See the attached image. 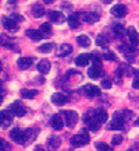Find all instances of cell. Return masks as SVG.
Listing matches in <instances>:
<instances>
[{"mask_svg":"<svg viewBox=\"0 0 139 151\" xmlns=\"http://www.w3.org/2000/svg\"><path fill=\"white\" fill-rule=\"evenodd\" d=\"M89 141H91V137L88 134V130L82 129L79 134L74 136V137L71 139V146L72 147H82V146H85V144H88Z\"/></svg>","mask_w":139,"mask_h":151,"instance_id":"obj_1","label":"cell"},{"mask_svg":"<svg viewBox=\"0 0 139 151\" xmlns=\"http://www.w3.org/2000/svg\"><path fill=\"white\" fill-rule=\"evenodd\" d=\"M10 139L17 144H24L25 143V132H22L21 129L18 127H14V129L10 132Z\"/></svg>","mask_w":139,"mask_h":151,"instance_id":"obj_2","label":"cell"},{"mask_svg":"<svg viewBox=\"0 0 139 151\" xmlns=\"http://www.w3.org/2000/svg\"><path fill=\"white\" fill-rule=\"evenodd\" d=\"M124 120H125V118H123L120 113L116 112L113 120L110 122V124H109V129L110 130H121L124 127Z\"/></svg>","mask_w":139,"mask_h":151,"instance_id":"obj_3","label":"cell"},{"mask_svg":"<svg viewBox=\"0 0 139 151\" xmlns=\"http://www.w3.org/2000/svg\"><path fill=\"white\" fill-rule=\"evenodd\" d=\"M63 115H64L65 124L68 127H72V126L77 124V122H78V113L75 112V111H64Z\"/></svg>","mask_w":139,"mask_h":151,"instance_id":"obj_4","label":"cell"},{"mask_svg":"<svg viewBox=\"0 0 139 151\" xmlns=\"http://www.w3.org/2000/svg\"><path fill=\"white\" fill-rule=\"evenodd\" d=\"M1 22H3V27H4L7 31H10V32L18 31V24L16 22V20H14L13 17H4V18L1 20Z\"/></svg>","mask_w":139,"mask_h":151,"instance_id":"obj_5","label":"cell"},{"mask_svg":"<svg viewBox=\"0 0 139 151\" xmlns=\"http://www.w3.org/2000/svg\"><path fill=\"white\" fill-rule=\"evenodd\" d=\"M11 115H14L11 111H1V113H0V123H1L3 129L9 127L11 124V122H13V116Z\"/></svg>","mask_w":139,"mask_h":151,"instance_id":"obj_6","label":"cell"},{"mask_svg":"<svg viewBox=\"0 0 139 151\" xmlns=\"http://www.w3.org/2000/svg\"><path fill=\"white\" fill-rule=\"evenodd\" d=\"M84 94H85L88 98H95V97H99L100 95V88L93 84H86L84 87Z\"/></svg>","mask_w":139,"mask_h":151,"instance_id":"obj_7","label":"cell"},{"mask_svg":"<svg viewBox=\"0 0 139 151\" xmlns=\"http://www.w3.org/2000/svg\"><path fill=\"white\" fill-rule=\"evenodd\" d=\"M10 111L14 113V116H24V115L27 113V109H25V106H24V105H22L20 101H16V102L11 104Z\"/></svg>","mask_w":139,"mask_h":151,"instance_id":"obj_8","label":"cell"},{"mask_svg":"<svg viewBox=\"0 0 139 151\" xmlns=\"http://www.w3.org/2000/svg\"><path fill=\"white\" fill-rule=\"evenodd\" d=\"M84 122H85L86 127L91 130V132H97L99 130V122H97L95 116H91V115H86L85 118H84Z\"/></svg>","mask_w":139,"mask_h":151,"instance_id":"obj_9","label":"cell"},{"mask_svg":"<svg viewBox=\"0 0 139 151\" xmlns=\"http://www.w3.org/2000/svg\"><path fill=\"white\" fill-rule=\"evenodd\" d=\"M127 34H128V41H129V43H131L132 46L139 45V34H138V31H136L134 27H128Z\"/></svg>","mask_w":139,"mask_h":151,"instance_id":"obj_10","label":"cell"},{"mask_svg":"<svg viewBox=\"0 0 139 151\" xmlns=\"http://www.w3.org/2000/svg\"><path fill=\"white\" fill-rule=\"evenodd\" d=\"M49 18H50V21L54 22V24H61V22L65 21V16L61 11H50V13H49Z\"/></svg>","mask_w":139,"mask_h":151,"instance_id":"obj_11","label":"cell"},{"mask_svg":"<svg viewBox=\"0 0 139 151\" xmlns=\"http://www.w3.org/2000/svg\"><path fill=\"white\" fill-rule=\"evenodd\" d=\"M52 102L54 105H64L65 102H68V97L65 94H61V92H54L52 95Z\"/></svg>","mask_w":139,"mask_h":151,"instance_id":"obj_12","label":"cell"},{"mask_svg":"<svg viewBox=\"0 0 139 151\" xmlns=\"http://www.w3.org/2000/svg\"><path fill=\"white\" fill-rule=\"evenodd\" d=\"M79 16H81V14H78V13H74V14H71V16L68 17V20H67V21H68V25L72 28V29H77V28H79L81 20H82Z\"/></svg>","mask_w":139,"mask_h":151,"instance_id":"obj_13","label":"cell"},{"mask_svg":"<svg viewBox=\"0 0 139 151\" xmlns=\"http://www.w3.org/2000/svg\"><path fill=\"white\" fill-rule=\"evenodd\" d=\"M50 124H52V127L56 130H61L63 129V126H64V120L61 118V115H53L52 119H50Z\"/></svg>","mask_w":139,"mask_h":151,"instance_id":"obj_14","label":"cell"},{"mask_svg":"<svg viewBox=\"0 0 139 151\" xmlns=\"http://www.w3.org/2000/svg\"><path fill=\"white\" fill-rule=\"evenodd\" d=\"M93 116H95V119H96L99 123H106L107 119H109L106 109H103V108H97L96 111L93 112Z\"/></svg>","mask_w":139,"mask_h":151,"instance_id":"obj_15","label":"cell"},{"mask_svg":"<svg viewBox=\"0 0 139 151\" xmlns=\"http://www.w3.org/2000/svg\"><path fill=\"white\" fill-rule=\"evenodd\" d=\"M110 13H111L114 17H124L127 14V7L124 4H116L111 7Z\"/></svg>","mask_w":139,"mask_h":151,"instance_id":"obj_16","label":"cell"},{"mask_svg":"<svg viewBox=\"0 0 139 151\" xmlns=\"http://www.w3.org/2000/svg\"><path fill=\"white\" fill-rule=\"evenodd\" d=\"M81 18H82V21L84 22H88V24H93V22L99 21V18L100 17L95 14V13H84V14H81Z\"/></svg>","mask_w":139,"mask_h":151,"instance_id":"obj_17","label":"cell"},{"mask_svg":"<svg viewBox=\"0 0 139 151\" xmlns=\"http://www.w3.org/2000/svg\"><path fill=\"white\" fill-rule=\"evenodd\" d=\"M50 69H52V65H50V62L48 59H42L38 65V71H40L42 74H48Z\"/></svg>","mask_w":139,"mask_h":151,"instance_id":"obj_18","label":"cell"},{"mask_svg":"<svg viewBox=\"0 0 139 151\" xmlns=\"http://www.w3.org/2000/svg\"><path fill=\"white\" fill-rule=\"evenodd\" d=\"M103 74V69H102V66H96V65H93L88 70V76L91 77V78H99L100 76Z\"/></svg>","mask_w":139,"mask_h":151,"instance_id":"obj_19","label":"cell"},{"mask_svg":"<svg viewBox=\"0 0 139 151\" xmlns=\"http://www.w3.org/2000/svg\"><path fill=\"white\" fill-rule=\"evenodd\" d=\"M32 62H33L32 58H20V59L17 60V65H18V67L21 70H27L28 67H31Z\"/></svg>","mask_w":139,"mask_h":151,"instance_id":"obj_20","label":"cell"},{"mask_svg":"<svg viewBox=\"0 0 139 151\" xmlns=\"http://www.w3.org/2000/svg\"><path fill=\"white\" fill-rule=\"evenodd\" d=\"M31 11H32V16L36 17V18H40V17H43V14H45V9H43V6L39 4V3H33Z\"/></svg>","mask_w":139,"mask_h":151,"instance_id":"obj_21","label":"cell"},{"mask_svg":"<svg viewBox=\"0 0 139 151\" xmlns=\"http://www.w3.org/2000/svg\"><path fill=\"white\" fill-rule=\"evenodd\" d=\"M71 52H72V46H71V45H68V43H63V45L59 48V50H57V56L64 58V56L70 55Z\"/></svg>","mask_w":139,"mask_h":151,"instance_id":"obj_22","label":"cell"},{"mask_svg":"<svg viewBox=\"0 0 139 151\" xmlns=\"http://www.w3.org/2000/svg\"><path fill=\"white\" fill-rule=\"evenodd\" d=\"M91 62V55H79L77 59H75V65L77 66H88Z\"/></svg>","mask_w":139,"mask_h":151,"instance_id":"obj_23","label":"cell"},{"mask_svg":"<svg viewBox=\"0 0 139 151\" xmlns=\"http://www.w3.org/2000/svg\"><path fill=\"white\" fill-rule=\"evenodd\" d=\"M27 37L31 38L32 41H40L43 39V34L40 31H36V29H27Z\"/></svg>","mask_w":139,"mask_h":151,"instance_id":"obj_24","label":"cell"},{"mask_svg":"<svg viewBox=\"0 0 139 151\" xmlns=\"http://www.w3.org/2000/svg\"><path fill=\"white\" fill-rule=\"evenodd\" d=\"M77 42H78V45L79 46H84V48H89L91 46V43H92V41H91V38L88 37V35H79V37L77 38Z\"/></svg>","mask_w":139,"mask_h":151,"instance_id":"obj_25","label":"cell"},{"mask_svg":"<svg viewBox=\"0 0 139 151\" xmlns=\"http://www.w3.org/2000/svg\"><path fill=\"white\" fill-rule=\"evenodd\" d=\"M20 94H21V97L25 98V99H32V98L36 97L38 91L36 90H27V88H24V90H21Z\"/></svg>","mask_w":139,"mask_h":151,"instance_id":"obj_26","label":"cell"},{"mask_svg":"<svg viewBox=\"0 0 139 151\" xmlns=\"http://www.w3.org/2000/svg\"><path fill=\"white\" fill-rule=\"evenodd\" d=\"M61 144V139L57 137V136H52L50 139H49V146L53 147V148H57V147Z\"/></svg>","mask_w":139,"mask_h":151,"instance_id":"obj_27","label":"cell"},{"mask_svg":"<svg viewBox=\"0 0 139 151\" xmlns=\"http://www.w3.org/2000/svg\"><path fill=\"white\" fill-rule=\"evenodd\" d=\"M96 45L100 46V48H107V46H109V41H107L103 35H99V37L96 38Z\"/></svg>","mask_w":139,"mask_h":151,"instance_id":"obj_28","label":"cell"},{"mask_svg":"<svg viewBox=\"0 0 139 151\" xmlns=\"http://www.w3.org/2000/svg\"><path fill=\"white\" fill-rule=\"evenodd\" d=\"M53 48H54L53 43H45V45H40L38 50H39V52H42V53H49Z\"/></svg>","mask_w":139,"mask_h":151,"instance_id":"obj_29","label":"cell"},{"mask_svg":"<svg viewBox=\"0 0 139 151\" xmlns=\"http://www.w3.org/2000/svg\"><path fill=\"white\" fill-rule=\"evenodd\" d=\"M35 134H36V132H35V130H32V129H28L27 132H25V139H27V140H25V143H31V141H33L35 140Z\"/></svg>","mask_w":139,"mask_h":151,"instance_id":"obj_30","label":"cell"},{"mask_svg":"<svg viewBox=\"0 0 139 151\" xmlns=\"http://www.w3.org/2000/svg\"><path fill=\"white\" fill-rule=\"evenodd\" d=\"M40 32H42L43 35H49V34L52 32V27H50V24H48V22L42 24V25H40Z\"/></svg>","mask_w":139,"mask_h":151,"instance_id":"obj_31","label":"cell"},{"mask_svg":"<svg viewBox=\"0 0 139 151\" xmlns=\"http://www.w3.org/2000/svg\"><path fill=\"white\" fill-rule=\"evenodd\" d=\"M91 60L93 62V65L102 66V59H100V56H99V55H96V53L91 55Z\"/></svg>","mask_w":139,"mask_h":151,"instance_id":"obj_32","label":"cell"},{"mask_svg":"<svg viewBox=\"0 0 139 151\" xmlns=\"http://www.w3.org/2000/svg\"><path fill=\"white\" fill-rule=\"evenodd\" d=\"M111 143H113V144H114V146H117V144H121V143H123V136L116 134V136H114V137H113Z\"/></svg>","mask_w":139,"mask_h":151,"instance_id":"obj_33","label":"cell"},{"mask_svg":"<svg viewBox=\"0 0 139 151\" xmlns=\"http://www.w3.org/2000/svg\"><path fill=\"white\" fill-rule=\"evenodd\" d=\"M95 147H96L97 150H110V146L109 144H106V143H96L95 144Z\"/></svg>","mask_w":139,"mask_h":151,"instance_id":"obj_34","label":"cell"},{"mask_svg":"<svg viewBox=\"0 0 139 151\" xmlns=\"http://www.w3.org/2000/svg\"><path fill=\"white\" fill-rule=\"evenodd\" d=\"M103 58H104L106 60H116V55L113 53V52H109V50H107Z\"/></svg>","mask_w":139,"mask_h":151,"instance_id":"obj_35","label":"cell"},{"mask_svg":"<svg viewBox=\"0 0 139 151\" xmlns=\"http://www.w3.org/2000/svg\"><path fill=\"white\" fill-rule=\"evenodd\" d=\"M111 81L110 80H107V78H104V80L102 81V87L103 88H106V90H109V88H111Z\"/></svg>","mask_w":139,"mask_h":151,"instance_id":"obj_36","label":"cell"},{"mask_svg":"<svg viewBox=\"0 0 139 151\" xmlns=\"http://www.w3.org/2000/svg\"><path fill=\"white\" fill-rule=\"evenodd\" d=\"M114 31H116V34H118V35H123V34H124V28H123V25H116Z\"/></svg>","mask_w":139,"mask_h":151,"instance_id":"obj_37","label":"cell"},{"mask_svg":"<svg viewBox=\"0 0 139 151\" xmlns=\"http://www.w3.org/2000/svg\"><path fill=\"white\" fill-rule=\"evenodd\" d=\"M9 148V144L4 141V139H0V150H6Z\"/></svg>","mask_w":139,"mask_h":151,"instance_id":"obj_38","label":"cell"},{"mask_svg":"<svg viewBox=\"0 0 139 151\" xmlns=\"http://www.w3.org/2000/svg\"><path fill=\"white\" fill-rule=\"evenodd\" d=\"M124 115H125V116H124L125 119H131V118H132V112H131V111H124Z\"/></svg>","mask_w":139,"mask_h":151,"instance_id":"obj_39","label":"cell"},{"mask_svg":"<svg viewBox=\"0 0 139 151\" xmlns=\"http://www.w3.org/2000/svg\"><path fill=\"white\" fill-rule=\"evenodd\" d=\"M132 87H134L135 90H138L139 88V78H135L134 83H132Z\"/></svg>","mask_w":139,"mask_h":151,"instance_id":"obj_40","label":"cell"},{"mask_svg":"<svg viewBox=\"0 0 139 151\" xmlns=\"http://www.w3.org/2000/svg\"><path fill=\"white\" fill-rule=\"evenodd\" d=\"M13 18H14V20H18V21H22V20H24L22 17H20V14H13Z\"/></svg>","mask_w":139,"mask_h":151,"instance_id":"obj_41","label":"cell"},{"mask_svg":"<svg viewBox=\"0 0 139 151\" xmlns=\"http://www.w3.org/2000/svg\"><path fill=\"white\" fill-rule=\"evenodd\" d=\"M46 4H52V3H54V0H43Z\"/></svg>","mask_w":139,"mask_h":151,"instance_id":"obj_42","label":"cell"},{"mask_svg":"<svg viewBox=\"0 0 139 151\" xmlns=\"http://www.w3.org/2000/svg\"><path fill=\"white\" fill-rule=\"evenodd\" d=\"M135 123H136V124H138V126H139V118L136 119V122H135Z\"/></svg>","mask_w":139,"mask_h":151,"instance_id":"obj_43","label":"cell"}]
</instances>
